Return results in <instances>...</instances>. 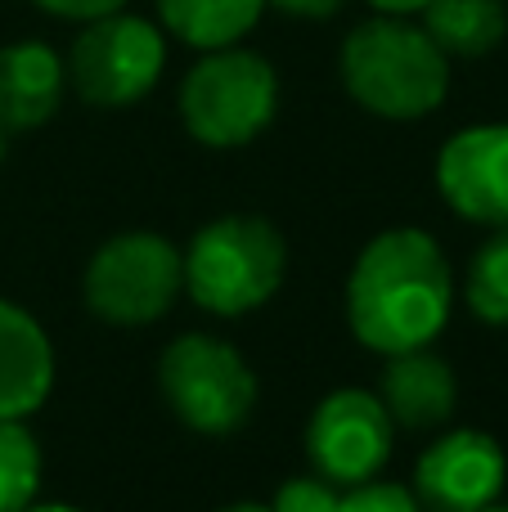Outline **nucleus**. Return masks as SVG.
<instances>
[{
  "instance_id": "1",
  "label": "nucleus",
  "mask_w": 508,
  "mask_h": 512,
  "mask_svg": "<svg viewBox=\"0 0 508 512\" xmlns=\"http://www.w3.org/2000/svg\"><path fill=\"white\" fill-rule=\"evenodd\" d=\"M455 297V265L419 225H392L374 234L351 261L342 292L351 337L383 360L437 342L455 315Z\"/></svg>"
},
{
  "instance_id": "2",
  "label": "nucleus",
  "mask_w": 508,
  "mask_h": 512,
  "mask_svg": "<svg viewBox=\"0 0 508 512\" xmlns=\"http://www.w3.org/2000/svg\"><path fill=\"white\" fill-rule=\"evenodd\" d=\"M338 72L351 104L383 122H423L450 95V54L401 14H374L342 41Z\"/></svg>"
},
{
  "instance_id": "3",
  "label": "nucleus",
  "mask_w": 508,
  "mask_h": 512,
  "mask_svg": "<svg viewBox=\"0 0 508 512\" xmlns=\"http://www.w3.org/2000/svg\"><path fill=\"white\" fill-rule=\"evenodd\" d=\"M185 297L203 315L243 319L270 306L288 279V239L275 221L230 212L185 243Z\"/></svg>"
},
{
  "instance_id": "4",
  "label": "nucleus",
  "mask_w": 508,
  "mask_h": 512,
  "mask_svg": "<svg viewBox=\"0 0 508 512\" xmlns=\"http://www.w3.org/2000/svg\"><path fill=\"white\" fill-rule=\"evenodd\" d=\"M176 113L203 149H243L279 117V72L248 45L198 50L176 90Z\"/></svg>"
},
{
  "instance_id": "5",
  "label": "nucleus",
  "mask_w": 508,
  "mask_h": 512,
  "mask_svg": "<svg viewBox=\"0 0 508 512\" xmlns=\"http://www.w3.org/2000/svg\"><path fill=\"white\" fill-rule=\"evenodd\" d=\"M81 297L113 328H149L185 297V256L158 230H122L104 239L81 274Z\"/></svg>"
},
{
  "instance_id": "6",
  "label": "nucleus",
  "mask_w": 508,
  "mask_h": 512,
  "mask_svg": "<svg viewBox=\"0 0 508 512\" xmlns=\"http://www.w3.org/2000/svg\"><path fill=\"white\" fill-rule=\"evenodd\" d=\"M158 387L176 423L198 436H234L261 400L257 369L212 333H180L158 355Z\"/></svg>"
},
{
  "instance_id": "7",
  "label": "nucleus",
  "mask_w": 508,
  "mask_h": 512,
  "mask_svg": "<svg viewBox=\"0 0 508 512\" xmlns=\"http://www.w3.org/2000/svg\"><path fill=\"white\" fill-rule=\"evenodd\" d=\"M63 68H68V90H77L81 104L131 108L167 72V32L162 23L131 9L90 18L72 36Z\"/></svg>"
},
{
  "instance_id": "8",
  "label": "nucleus",
  "mask_w": 508,
  "mask_h": 512,
  "mask_svg": "<svg viewBox=\"0 0 508 512\" xmlns=\"http://www.w3.org/2000/svg\"><path fill=\"white\" fill-rule=\"evenodd\" d=\"M396 450V423L383 409L378 391L365 387H333L315 400L306 418V459L333 486H360L369 477H383L387 459Z\"/></svg>"
},
{
  "instance_id": "9",
  "label": "nucleus",
  "mask_w": 508,
  "mask_h": 512,
  "mask_svg": "<svg viewBox=\"0 0 508 512\" xmlns=\"http://www.w3.org/2000/svg\"><path fill=\"white\" fill-rule=\"evenodd\" d=\"M508 454L482 427H450L414 463L410 490L428 512H482L500 504Z\"/></svg>"
},
{
  "instance_id": "10",
  "label": "nucleus",
  "mask_w": 508,
  "mask_h": 512,
  "mask_svg": "<svg viewBox=\"0 0 508 512\" xmlns=\"http://www.w3.org/2000/svg\"><path fill=\"white\" fill-rule=\"evenodd\" d=\"M437 194L468 225H508V122H477L455 131L437 153Z\"/></svg>"
},
{
  "instance_id": "11",
  "label": "nucleus",
  "mask_w": 508,
  "mask_h": 512,
  "mask_svg": "<svg viewBox=\"0 0 508 512\" xmlns=\"http://www.w3.org/2000/svg\"><path fill=\"white\" fill-rule=\"evenodd\" d=\"M59 360L45 324L27 306L0 297V418L27 423L50 400Z\"/></svg>"
},
{
  "instance_id": "12",
  "label": "nucleus",
  "mask_w": 508,
  "mask_h": 512,
  "mask_svg": "<svg viewBox=\"0 0 508 512\" xmlns=\"http://www.w3.org/2000/svg\"><path fill=\"white\" fill-rule=\"evenodd\" d=\"M378 400L392 414L396 432H437L459 409V378L450 360H441L432 346L387 355Z\"/></svg>"
},
{
  "instance_id": "13",
  "label": "nucleus",
  "mask_w": 508,
  "mask_h": 512,
  "mask_svg": "<svg viewBox=\"0 0 508 512\" xmlns=\"http://www.w3.org/2000/svg\"><path fill=\"white\" fill-rule=\"evenodd\" d=\"M68 95L63 54L45 41L0 45V126L5 131H36L59 113Z\"/></svg>"
},
{
  "instance_id": "14",
  "label": "nucleus",
  "mask_w": 508,
  "mask_h": 512,
  "mask_svg": "<svg viewBox=\"0 0 508 512\" xmlns=\"http://www.w3.org/2000/svg\"><path fill=\"white\" fill-rule=\"evenodd\" d=\"M419 23L450 59H486L508 36L504 0H428Z\"/></svg>"
},
{
  "instance_id": "15",
  "label": "nucleus",
  "mask_w": 508,
  "mask_h": 512,
  "mask_svg": "<svg viewBox=\"0 0 508 512\" xmlns=\"http://www.w3.org/2000/svg\"><path fill=\"white\" fill-rule=\"evenodd\" d=\"M266 14V0H158V23L189 50L239 45Z\"/></svg>"
},
{
  "instance_id": "16",
  "label": "nucleus",
  "mask_w": 508,
  "mask_h": 512,
  "mask_svg": "<svg viewBox=\"0 0 508 512\" xmlns=\"http://www.w3.org/2000/svg\"><path fill=\"white\" fill-rule=\"evenodd\" d=\"M459 297L482 324L508 328V225L491 230L477 252L468 256L464 279H459Z\"/></svg>"
},
{
  "instance_id": "17",
  "label": "nucleus",
  "mask_w": 508,
  "mask_h": 512,
  "mask_svg": "<svg viewBox=\"0 0 508 512\" xmlns=\"http://www.w3.org/2000/svg\"><path fill=\"white\" fill-rule=\"evenodd\" d=\"M41 441L18 418H0V512H18L41 499Z\"/></svg>"
},
{
  "instance_id": "18",
  "label": "nucleus",
  "mask_w": 508,
  "mask_h": 512,
  "mask_svg": "<svg viewBox=\"0 0 508 512\" xmlns=\"http://www.w3.org/2000/svg\"><path fill=\"white\" fill-rule=\"evenodd\" d=\"M338 512H428L419 504L410 486L401 481H383V477H369L360 486H347L338 495Z\"/></svg>"
},
{
  "instance_id": "19",
  "label": "nucleus",
  "mask_w": 508,
  "mask_h": 512,
  "mask_svg": "<svg viewBox=\"0 0 508 512\" xmlns=\"http://www.w3.org/2000/svg\"><path fill=\"white\" fill-rule=\"evenodd\" d=\"M342 486L324 481L320 472H306V477H288L284 486L270 499V512H338Z\"/></svg>"
},
{
  "instance_id": "20",
  "label": "nucleus",
  "mask_w": 508,
  "mask_h": 512,
  "mask_svg": "<svg viewBox=\"0 0 508 512\" xmlns=\"http://www.w3.org/2000/svg\"><path fill=\"white\" fill-rule=\"evenodd\" d=\"M32 5L50 18H63V23H90V18H104V14L126 9L131 0H32Z\"/></svg>"
},
{
  "instance_id": "21",
  "label": "nucleus",
  "mask_w": 508,
  "mask_h": 512,
  "mask_svg": "<svg viewBox=\"0 0 508 512\" xmlns=\"http://www.w3.org/2000/svg\"><path fill=\"white\" fill-rule=\"evenodd\" d=\"M347 0H266V9H279L288 18H306V23H320V18L342 14Z\"/></svg>"
},
{
  "instance_id": "22",
  "label": "nucleus",
  "mask_w": 508,
  "mask_h": 512,
  "mask_svg": "<svg viewBox=\"0 0 508 512\" xmlns=\"http://www.w3.org/2000/svg\"><path fill=\"white\" fill-rule=\"evenodd\" d=\"M423 5H428V0H369L374 14H401V18H414Z\"/></svg>"
},
{
  "instance_id": "23",
  "label": "nucleus",
  "mask_w": 508,
  "mask_h": 512,
  "mask_svg": "<svg viewBox=\"0 0 508 512\" xmlns=\"http://www.w3.org/2000/svg\"><path fill=\"white\" fill-rule=\"evenodd\" d=\"M18 512H86V508H77V504H59V499H32V504L18 508Z\"/></svg>"
},
{
  "instance_id": "24",
  "label": "nucleus",
  "mask_w": 508,
  "mask_h": 512,
  "mask_svg": "<svg viewBox=\"0 0 508 512\" xmlns=\"http://www.w3.org/2000/svg\"><path fill=\"white\" fill-rule=\"evenodd\" d=\"M216 512H270V504H230V508H216Z\"/></svg>"
},
{
  "instance_id": "25",
  "label": "nucleus",
  "mask_w": 508,
  "mask_h": 512,
  "mask_svg": "<svg viewBox=\"0 0 508 512\" xmlns=\"http://www.w3.org/2000/svg\"><path fill=\"white\" fill-rule=\"evenodd\" d=\"M5 135H9V131H5V126H0V158H5Z\"/></svg>"
},
{
  "instance_id": "26",
  "label": "nucleus",
  "mask_w": 508,
  "mask_h": 512,
  "mask_svg": "<svg viewBox=\"0 0 508 512\" xmlns=\"http://www.w3.org/2000/svg\"><path fill=\"white\" fill-rule=\"evenodd\" d=\"M482 512H508V504H491V508H482Z\"/></svg>"
}]
</instances>
